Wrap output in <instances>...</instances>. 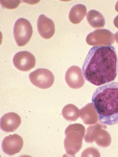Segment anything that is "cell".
<instances>
[{
    "instance_id": "cell-1",
    "label": "cell",
    "mask_w": 118,
    "mask_h": 157,
    "mask_svg": "<svg viewBox=\"0 0 118 157\" xmlns=\"http://www.w3.org/2000/svg\"><path fill=\"white\" fill-rule=\"evenodd\" d=\"M83 75L96 86L112 82L118 73V59L112 46H97L91 48L83 63Z\"/></svg>"
},
{
    "instance_id": "cell-2",
    "label": "cell",
    "mask_w": 118,
    "mask_h": 157,
    "mask_svg": "<svg viewBox=\"0 0 118 157\" xmlns=\"http://www.w3.org/2000/svg\"><path fill=\"white\" fill-rule=\"evenodd\" d=\"M92 101L102 123L109 126L118 124V82L98 87L93 94Z\"/></svg>"
},
{
    "instance_id": "cell-3",
    "label": "cell",
    "mask_w": 118,
    "mask_h": 157,
    "mask_svg": "<svg viewBox=\"0 0 118 157\" xmlns=\"http://www.w3.org/2000/svg\"><path fill=\"white\" fill-rule=\"evenodd\" d=\"M85 127L80 124H72L66 129L64 147L67 154L75 156L81 149L85 133Z\"/></svg>"
},
{
    "instance_id": "cell-4",
    "label": "cell",
    "mask_w": 118,
    "mask_h": 157,
    "mask_svg": "<svg viewBox=\"0 0 118 157\" xmlns=\"http://www.w3.org/2000/svg\"><path fill=\"white\" fill-rule=\"evenodd\" d=\"M105 125L101 123L89 126L86 130L84 140L87 143L95 141L98 146L103 148L109 147L112 142V138L109 133L105 130Z\"/></svg>"
},
{
    "instance_id": "cell-5",
    "label": "cell",
    "mask_w": 118,
    "mask_h": 157,
    "mask_svg": "<svg viewBox=\"0 0 118 157\" xmlns=\"http://www.w3.org/2000/svg\"><path fill=\"white\" fill-rule=\"evenodd\" d=\"M32 34V26L27 19L20 18L16 21L13 27V35L19 46L27 44L31 39Z\"/></svg>"
},
{
    "instance_id": "cell-6",
    "label": "cell",
    "mask_w": 118,
    "mask_h": 157,
    "mask_svg": "<svg viewBox=\"0 0 118 157\" xmlns=\"http://www.w3.org/2000/svg\"><path fill=\"white\" fill-rule=\"evenodd\" d=\"M29 77L31 83L40 89H48L53 85L54 82L53 73L45 68L37 69L31 72Z\"/></svg>"
},
{
    "instance_id": "cell-7",
    "label": "cell",
    "mask_w": 118,
    "mask_h": 157,
    "mask_svg": "<svg viewBox=\"0 0 118 157\" xmlns=\"http://www.w3.org/2000/svg\"><path fill=\"white\" fill-rule=\"evenodd\" d=\"M115 36L109 30L105 29H99L89 34L86 41L88 44L92 46L108 45L112 44L115 42Z\"/></svg>"
},
{
    "instance_id": "cell-8",
    "label": "cell",
    "mask_w": 118,
    "mask_h": 157,
    "mask_svg": "<svg viewBox=\"0 0 118 157\" xmlns=\"http://www.w3.org/2000/svg\"><path fill=\"white\" fill-rule=\"evenodd\" d=\"M13 64L16 68L23 71H30L33 68L36 64L34 55L27 51L18 52L13 58Z\"/></svg>"
},
{
    "instance_id": "cell-9",
    "label": "cell",
    "mask_w": 118,
    "mask_h": 157,
    "mask_svg": "<svg viewBox=\"0 0 118 157\" xmlns=\"http://www.w3.org/2000/svg\"><path fill=\"white\" fill-rule=\"evenodd\" d=\"M23 146L22 137L17 134L6 136L2 140V148L4 152L13 155L20 152Z\"/></svg>"
},
{
    "instance_id": "cell-10",
    "label": "cell",
    "mask_w": 118,
    "mask_h": 157,
    "mask_svg": "<svg viewBox=\"0 0 118 157\" xmlns=\"http://www.w3.org/2000/svg\"><path fill=\"white\" fill-rule=\"evenodd\" d=\"M65 79L68 86L73 89L82 87L85 82L81 69L76 66L70 67L67 70Z\"/></svg>"
},
{
    "instance_id": "cell-11",
    "label": "cell",
    "mask_w": 118,
    "mask_h": 157,
    "mask_svg": "<svg viewBox=\"0 0 118 157\" xmlns=\"http://www.w3.org/2000/svg\"><path fill=\"white\" fill-rule=\"evenodd\" d=\"M38 33L42 38L49 39L51 38L55 32L54 22L45 15H40L37 21Z\"/></svg>"
},
{
    "instance_id": "cell-12",
    "label": "cell",
    "mask_w": 118,
    "mask_h": 157,
    "mask_svg": "<svg viewBox=\"0 0 118 157\" xmlns=\"http://www.w3.org/2000/svg\"><path fill=\"white\" fill-rule=\"evenodd\" d=\"M21 123V118L16 113H7L1 118V128L4 132H13L19 127Z\"/></svg>"
},
{
    "instance_id": "cell-13",
    "label": "cell",
    "mask_w": 118,
    "mask_h": 157,
    "mask_svg": "<svg viewBox=\"0 0 118 157\" xmlns=\"http://www.w3.org/2000/svg\"><path fill=\"white\" fill-rule=\"evenodd\" d=\"M80 117L86 125L93 124L98 122V114L93 103H89L80 110Z\"/></svg>"
},
{
    "instance_id": "cell-14",
    "label": "cell",
    "mask_w": 118,
    "mask_h": 157,
    "mask_svg": "<svg viewBox=\"0 0 118 157\" xmlns=\"http://www.w3.org/2000/svg\"><path fill=\"white\" fill-rule=\"evenodd\" d=\"M87 8L84 5L78 4L72 7L69 12V19L74 24H79L84 18L87 13Z\"/></svg>"
},
{
    "instance_id": "cell-15",
    "label": "cell",
    "mask_w": 118,
    "mask_h": 157,
    "mask_svg": "<svg viewBox=\"0 0 118 157\" xmlns=\"http://www.w3.org/2000/svg\"><path fill=\"white\" fill-rule=\"evenodd\" d=\"M86 17L88 22L93 28H103L105 26V17L98 11L94 10L89 11L86 16Z\"/></svg>"
},
{
    "instance_id": "cell-16",
    "label": "cell",
    "mask_w": 118,
    "mask_h": 157,
    "mask_svg": "<svg viewBox=\"0 0 118 157\" xmlns=\"http://www.w3.org/2000/svg\"><path fill=\"white\" fill-rule=\"evenodd\" d=\"M62 115L67 121H75L80 117V110L74 105L68 104L63 108Z\"/></svg>"
},
{
    "instance_id": "cell-17",
    "label": "cell",
    "mask_w": 118,
    "mask_h": 157,
    "mask_svg": "<svg viewBox=\"0 0 118 157\" xmlns=\"http://www.w3.org/2000/svg\"><path fill=\"white\" fill-rule=\"evenodd\" d=\"M100 153L97 149L90 148L85 150L82 154V157H100Z\"/></svg>"
},
{
    "instance_id": "cell-18",
    "label": "cell",
    "mask_w": 118,
    "mask_h": 157,
    "mask_svg": "<svg viewBox=\"0 0 118 157\" xmlns=\"http://www.w3.org/2000/svg\"><path fill=\"white\" fill-rule=\"evenodd\" d=\"M1 5L8 9H14L17 7L20 3V1H1Z\"/></svg>"
},
{
    "instance_id": "cell-19",
    "label": "cell",
    "mask_w": 118,
    "mask_h": 157,
    "mask_svg": "<svg viewBox=\"0 0 118 157\" xmlns=\"http://www.w3.org/2000/svg\"><path fill=\"white\" fill-rule=\"evenodd\" d=\"M114 25L118 29V15L115 18L113 21Z\"/></svg>"
},
{
    "instance_id": "cell-20",
    "label": "cell",
    "mask_w": 118,
    "mask_h": 157,
    "mask_svg": "<svg viewBox=\"0 0 118 157\" xmlns=\"http://www.w3.org/2000/svg\"><path fill=\"white\" fill-rule=\"evenodd\" d=\"M115 39L116 42L118 44V31L116 32L115 34Z\"/></svg>"
},
{
    "instance_id": "cell-21",
    "label": "cell",
    "mask_w": 118,
    "mask_h": 157,
    "mask_svg": "<svg viewBox=\"0 0 118 157\" xmlns=\"http://www.w3.org/2000/svg\"><path fill=\"white\" fill-rule=\"evenodd\" d=\"M115 10L116 12H118V1H117L115 6Z\"/></svg>"
}]
</instances>
